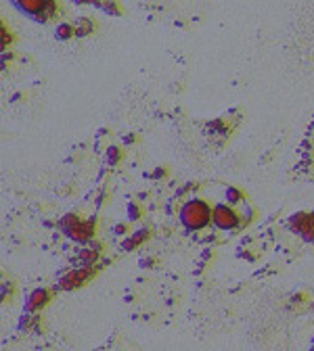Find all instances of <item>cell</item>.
Returning a JSON list of instances; mask_svg holds the SVG:
<instances>
[{
	"label": "cell",
	"mask_w": 314,
	"mask_h": 351,
	"mask_svg": "<svg viewBox=\"0 0 314 351\" xmlns=\"http://www.w3.org/2000/svg\"><path fill=\"white\" fill-rule=\"evenodd\" d=\"M120 157H122V155H120V148L111 146V148L107 151V163H109V165H116V163L120 161Z\"/></svg>",
	"instance_id": "30bf717a"
},
{
	"label": "cell",
	"mask_w": 314,
	"mask_h": 351,
	"mask_svg": "<svg viewBox=\"0 0 314 351\" xmlns=\"http://www.w3.org/2000/svg\"><path fill=\"white\" fill-rule=\"evenodd\" d=\"M82 222H80V219H78V215L76 213H70V215H65L63 219H61V228L67 232V234H70L74 228H78Z\"/></svg>",
	"instance_id": "52a82bcc"
},
{
	"label": "cell",
	"mask_w": 314,
	"mask_h": 351,
	"mask_svg": "<svg viewBox=\"0 0 314 351\" xmlns=\"http://www.w3.org/2000/svg\"><path fill=\"white\" fill-rule=\"evenodd\" d=\"M181 219H183V224H185L189 230H199V228H204V226L210 222V207H208L204 201L193 199V201H189V203L183 207Z\"/></svg>",
	"instance_id": "6da1fadb"
},
{
	"label": "cell",
	"mask_w": 314,
	"mask_h": 351,
	"mask_svg": "<svg viewBox=\"0 0 314 351\" xmlns=\"http://www.w3.org/2000/svg\"><path fill=\"white\" fill-rule=\"evenodd\" d=\"M130 217H139V209L134 205H130Z\"/></svg>",
	"instance_id": "9a60e30c"
},
{
	"label": "cell",
	"mask_w": 314,
	"mask_h": 351,
	"mask_svg": "<svg viewBox=\"0 0 314 351\" xmlns=\"http://www.w3.org/2000/svg\"><path fill=\"white\" fill-rule=\"evenodd\" d=\"M44 303H49V291H47V289H36V291L30 295L26 307H28L30 312H34V310H38V307H42Z\"/></svg>",
	"instance_id": "5b68a950"
},
{
	"label": "cell",
	"mask_w": 314,
	"mask_h": 351,
	"mask_svg": "<svg viewBox=\"0 0 314 351\" xmlns=\"http://www.w3.org/2000/svg\"><path fill=\"white\" fill-rule=\"evenodd\" d=\"M74 34H76V28H74V26H70V23H59V26H57V30H55L57 40H67V38H72Z\"/></svg>",
	"instance_id": "ba28073f"
},
{
	"label": "cell",
	"mask_w": 314,
	"mask_h": 351,
	"mask_svg": "<svg viewBox=\"0 0 314 351\" xmlns=\"http://www.w3.org/2000/svg\"><path fill=\"white\" fill-rule=\"evenodd\" d=\"M88 32H93V23H91L88 19H80L78 26H76V34H78V36H86Z\"/></svg>",
	"instance_id": "9c48e42d"
},
{
	"label": "cell",
	"mask_w": 314,
	"mask_h": 351,
	"mask_svg": "<svg viewBox=\"0 0 314 351\" xmlns=\"http://www.w3.org/2000/svg\"><path fill=\"white\" fill-rule=\"evenodd\" d=\"M70 236L74 240H78V243H86V240H91L93 238V222H88V224H80L78 228H74L70 232Z\"/></svg>",
	"instance_id": "8992f818"
},
{
	"label": "cell",
	"mask_w": 314,
	"mask_h": 351,
	"mask_svg": "<svg viewBox=\"0 0 314 351\" xmlns=\"http://www.w3.org/2000/svg\"><path fill=\"white\" fill-rule=\"evenodd\" d=\"M9 42H11V34H9V32H5V30H3V48H5V46H7V44H9Z\"/></svg>",
	"instance_id": "5bb4252c"
},
{
	"label": "cell",
	"mask_w": 314,
	"mask_h": 351,
	"mask_svg": "<svg viewBox=\"0 0 314 351\" xmlns=\"http://www.w3.org/2000/svg\"><path fill=\"white\" fill-rule=\"evenodd\" d=\"M101 9H103V11H107V13H120L114 5H101Z\"/></svg>",
	"instance_id": "4fadbf2b"
},
{
	"label": "cell",
	"mask_w": 314,
	"mask_h": 351,
	"mask_svg": "<svg viewBox=\"0 0 314 351\" xmlns=\"http://www.w3.org/2000/svg\"><path fill=\"white\" fill-rule=\"evenodd\" d=\"M212 219H214V224L220 230H233L239 224L237 213L229 205H216L214 211H212Z\"/></svg>",
	"instance_id": "7a4b0ae2"
},
{
	"label": "cell",
	"mask_w": 314,
	"mask_h": 351,
	"mask_svg": "<svg viewBox=\"0 0 314 351\" xmlns=\"http://www.w3.org/2000/svg\"><path fill=\"white\" fill-rule=\"evenodd\" d=\"M80 257H82V261H84V263H93V261L97 259V253H95V251H91V249H86V251H82V255H80Z\"/></svg>",
	"instance_id": "7c38bea8"
},
{
	"label": "cell",
	"mask_w": 314,
	"mask_h": 351,
	"mask_svg": "<svg viewBox=\"0 0 314 351\" xmlns=\"http://www.w3.org/2000/svg\"><path fill=\"white\" fill-rule=\"evenodd\" d=\"M93 274V270H80V272H70V274H67L61 282H59V287L61 289H78L80 287V284L88 278V276H91Z\"/></svg>",
	"instance_id": "3957f363"
},
{
	"label": "cell",
	"mask_w": 314,
	"mask_h": 351,
	"mask_svg": "<svg viewBox=\"0 0 314 351\" xmlns=\"http://www.w3.org/2000/svg\"><path fill=\"white\" fill-rule=\"evenodd\" d=\"M124 230H126V228H124V226H116V232H118V234H122V232H124Z\"/></svg>",
	"instance_id": "2e32d148"
},
{
	"label": "cell",
	"mask_w": 314,
	"mask_h": 351,
	"mask_svg": "<svg viewBox=\"0 0 314 351\" xmlns=\"http://www.w3.org/2000/svg\"><path fill=\"white\" fill-rule=\"evenodd\" d=\"M227 201H229V203H239V201H241V192H239L237 188H229V190H227Z\"/></svg>",
	"instance_id": "8fae6325"
},
{
	"label": "cell",
	"mask_w": 314,
	"mask_h": 351,
	"mask_svg": "<svg viewBox=\"0 0 314 351\" xmlns=\"http://www.w3.org/2000/svg\"><path fill=\"white\" fill-rule=\"evenodd\" d=\"M15 7L21 11V13H26L30 17H38L44 13V0H19V3H15Z\"/></svg>",
	"instance_id": "277c9868"
}]
</instances>
